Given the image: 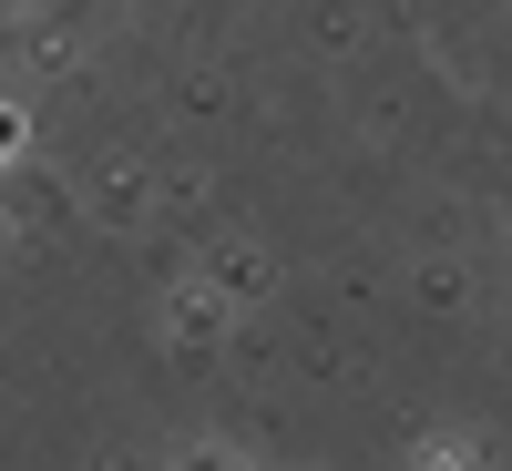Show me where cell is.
I'll return each mask as SVG.
<instances>
[{"label": "cell", "instance_id": "obj_1", "mask_svg": "<svg viewBox=\"0 0 512 471\" xmlns=\"http://www.w3.org/2000/svg\"><path fill=\"white\" fill-rule=\"evenodd\" d=\"M11 144H21V113H11V103H0V154H11Z\"/></svg>", "mask_w": 512, "mask_h": 471}]
</instances>
